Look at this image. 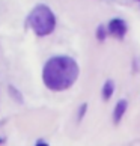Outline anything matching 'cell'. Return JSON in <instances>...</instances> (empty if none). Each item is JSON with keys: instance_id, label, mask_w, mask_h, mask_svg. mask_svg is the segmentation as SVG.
Instances as JSON below:
<instances>
[{"instance_id": "7a4b0ae2", "label": "cell", "mask_w": 140, "mask_h": 146, "mask_svg": "<svg viewBox=\"0 0 140 146\" xmlns=\"http://www.w3.org/2000/svg\"><path fill=\"white\" fill-rule=\"evenodd\" d=\"M26 26L36 36H48L56 29V15L47 5H36L27 15Z\"/></svg>"}, {"instance_id": "277c9868", "label": "cell", "mask_w": 140, "mask_h": 146, "mask_svg": "<svg viewBox=\"0 0 140 146\" xmlns=\"http://www.w3.org/2000/svg\"><path fill=\"white\" fill-rule=\"evenodd\" d=\"M127 109H128V101L125 98H122V100L117 101L116 106H115V109H113V122L119 123L122 121V117L125 116Z\"/></svg>"}, {"instance_id": "8fae6325", "label": "cell", "mask_w": 140, "mask_h": 146, "mask_svg": "<svg viewBox=\"0 0 140 146\" xmlns=\"http://www.w3.org/2000/svg\"><path fill=\"white\" fill-rule=\"evenodd\" d=\"M137 2H139V3H140V0H137Z\"/></svg>"}, {"instance_id": "52a82bcc", "label": "cell", "mask_w": 140, "mask_h": 146, "mask_svg": "<svg viewBox=\"0 0 140 146\" xmlns=\"http://www.w3.org/2000/svg\"><path fill=\"white\" fill-rule=\"evenodd\" d=\"M86 110H88V104H82L80 106V109H78V115H77V121L78 122H82V119L84 117V115H86Z\"/></svg>"}, {"instance_id": "5b68a950", "label": "cell", "mask_w": 140, "mask_h": 146, "mask_svg": "<svg viewBox=\"0 0 140 146\" xmlns=\"http://www.w3.org/2000/svg\"><path fill=\"white\" fill-rule=\"evenodd\" d=\"M113 94H115V82L113 80H107V82L103 84V89H101V95H103L104 101H109Z\"/></svg>"}, {"instance_id": "30bf717a", "label": "cell", "mask_w": 140, "mask_h": 146, "mask_svg": "<svg viewBox=\"0 0 140 146\" xmlns=\"http://www.w3.org/2000/svg\"><path fill=\"white\" fill-rule=\"evenodd\" d=\"M3 142H5V139H0V145H2Z\"/></svg>"}, {"instance_id": "8992f818", "label": "cell", "mask_w": 140, "mask_h": 146, "mask_svg": "<svg viewBox=\"0 0 140 146\" xmlns=\"http://www.w3.org/2000/svg\"><path fill=\"white\" fill-rule=\"evenodd\" d=\"M95 35H96V39L98 41H104L107 35H109V32H107V27L103 24H100L98 27H96V32H95Z\"/></svg>"}, {"instance_id": "6da1fadb", "label": "cell", "mask_w": 140, "mask_h": 146, "mask_svg": "<svg viewBox=\"0 0 140 146\" xmlns=\"http://www.w3.org/2000/svg\"><path fill=\"white\" fill-rule=\"evenodd\" d=\"M78 75V63L69 56H54L48 59L42 68V82L53 92L69 89L77 82Z\"/></svg>"}, {"instance_id": "ba28073f", "label": "cell", "mask_w": 140, "mask_h": 146, "mask_svg": "<svg viewBox=\"0 0 140 146\" xmlns=\"http://www.w3.org/2000/svg\"><path fill=\"white\" fill-rule=\"evenodd\" d=\"M9 92H11L12 95H15V98H17V101H18V102L23 101V98H21V94H20V92L14 88V86H9Z\"/></svg>"}, {"instance_id": "9c48e42d", "label": "cell", "mask_w": 140, "mask_h": 146, "mask_svg": "<svg viewBox=\"0 0 140 146\" xmlns=\"http://www.w3.org/2000/svg\"><path fill=\"white\" fill-rule=\"evenodd\" d=\"M35 146H50V145H48L47 142H44V140H38Z\"/></svg>"}, {"instance_id": "3957f363", "label": "cell", "mask_w": 140, "mask_h": 146, "mask_svg": "<svg viewBox=\"0 0 140 146\" xmlns=\"http://www.w3.org/2000/svg\"><path fill=\"white\" fill-rule=\"evenodd\" d=\"M127 30H128V26L125 23V20H122V18H113L110 20L109 26H107L109 35L115 36L116 39H123L127 35Z\"/></svg>"}]
</instances>
